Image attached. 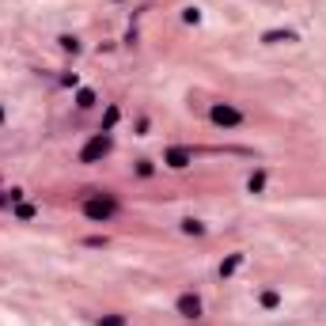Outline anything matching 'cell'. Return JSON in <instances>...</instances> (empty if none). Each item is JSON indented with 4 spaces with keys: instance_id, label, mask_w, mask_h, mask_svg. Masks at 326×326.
<instances>
[{
    "instance_id": "14",
    "label": "cell",
    "mask_w": 326,
    "mask_h": 326,
    "mask_svg": "<svg viewBox=\"0 0 326 326\" xmlns=\"http://www.w3.org/2000/svg\"><path fill=\"white\" fill-rule=\"evenodd\" d=\"M152 171H156V167H152V159H140V163H137V175H140V178H148Z\"/></svg>"
},
{
    "instance_id": "5",
    "label": "cell",
    "mask_w": 326,
    "mask_h": 326,
    "mask_svg": "<svg viewBox=\"0 0 326 326\" xmlns=\"http://www.w3.org/2000/svg\"><path fill=\"white\" fill-rule=\"evenodd\" d=\"M163 163H167V167H175V171H182V167H190V163H194V152H190V148H167Z\"/></svg>"
},
{
    "instance_id": "12",
    "label": "cell",
    "mask_w": 326,
    "mask_h": 326,
    "mask_svg": "<svg viewBox=\"0 0 326 326\" xmlns=\"http://www.w3.org/2000/svg\"><path fill=\"white\" fill-rule=\"evenodd\" d=\"M61 50H69V53H80V38H69V34H65V38H61Z\"/></svg>"
},
{
    "instance_id": "10",
    "label": "cell",
    "mask_w": 326,
    "mask_h": 326,
    "mask_svg": "<svg viewBox=\"0 0 326 326\" xmlns=\"http://www.w3.org/2000/svg\"><path fill=\"white\" fill-rule=\"evenodd\" d=\"M76 107H80V110L95 107V91H80V95H76Z\"/></svg>"
},
{
    "instance_id": "15",
    "label": "cell",
    "mask_w": 326,
    "mask_h": 326,
    "mask_svg": "<svg viewBox=\"0 0 326 326\" xmlns=\"http://www.w3.org/2000/svg\"><path fill=\"white\" fill-rule=\"evenodd\" d=\"M15 216H19V220H31V216H34V205H19Z\"/></svg>"
},
{
    "instance_id": "1",
    "label": "cell",
    "mask_w": 326,
    "mask_h": 326,
    "mask_svg": "<svg viewBox=\"0 0 326 326\" xmlns=\"http://www.w3.org/2000/svg\"><path fill=\"white\" fill-rule=\"evenodd\" d=\"M114 213H118V201H114L110 194H95V197L84 201V216L88 220H103V224H107Z\"/></svg>"
},
{
    "instance_id": "3",
    "label": "cell",
    "mask_w": 326,
    "mask_h": 326,
    "mask_svg": "<svg viewBox=\"0 0 326 326\" xmlns=\"http://www.w3.org/2000/svg\"><path fill=\"white\" fill-rule=\"evenodd\" d=\"M175 308H178V315H182L186 322H197L201 315H205V308H201V296H194V292H182Z\"/></svg>"
},
{
    "instance_id": "11",
    "label": "cell",
    "mask_w": 326,
    "mask_h": 326,
    "mask_svg": "<svg viewBox=\"0 0 326 326\" xmlns=\"http://www.w3.org/2000/svg\"><path fill=\"white\" fill-rule=\"evenodd\" d=\"M277 303H281V296H277L273 289H266V292H262V308H270V311H273Z\"/></svg>"
},
{
    "instance_id": "7",
    "label": "cell",
    "mask_w": 326,
    "mask_h": 326,
    "mask_svg": "<svg viewBox=\"0 0 326 326\" xmlns=\"http://www.w3.org/2000/svg\"><path fill=\"white\" fill-rule=\"evenodd\" d=\"M19 201H23V190H19V186L0 190V209H4V205H19Z\"/></svg>"
},
{
    "instance_id": "16",
    "label": "cell",
    "mask_w": 326,
    "mask_h": 326,
    "mask_svg": "<svg viewBox=\"0 0 326 326\" xmlns=\"http://www.w3.org/2000/svg\"><path fill=\"white\" fill-rule=\"evenodd\" d=\"M0 126H4V107H0Z\"/></svg>"
},
{
    "instance_id": "2",
    "label": "cell",
    "mask_w": 326,
    "mask_h": 326,
    "mask_svg": "<svg viewBox=\"0 0 326 326\" xmlns=\"http://www.w3.org/2000/svg\"><path fill=\"white\" fill-rule=\"evenodd\" d=\"M209 118H213V126H224V129L243 126V110L232 107V103H213V107H209Z\"/></svg>"
},
{
    "instance_id": "9",
    "label": "cell",
    "mask_w": 326,
    "mask_h": 326,
    "mask_svg": "<svg viewBox=\"0 0 326 326\" xmlns=\"http://www.w3.org/2000/svg\"><path fill=\"white\" fill-rule=\"evenodd\" d=\"M247 190H251V194H262V190H266V171H258V175H251V182H247Z\"/></svg>"
},
{
    "instance_id": "13",
    "label": "cell",
    "mask_w": 326,
    "mask_h": 326,
    "mask_svg": "<svg viewBox=\"0 0 326 326\" xmlns=\"http://www.w3.org/2000/svg\"><path fill=\"white\" fill-rule=\"evenodd\" d=\"M182 232H186V235H205V228H201L197 220H186V224H182Z\"/></svg>"
},
{
    "instance_id": "8",
    "label": "cell",
    "mask_w": 326,
    "mask_h": 326,
    "mask_svg": "<svg viewBox=\"0 0 326 326\" xmlns=\"http://www.w3.org/2000/svg\"><path fill=\"white\" fill-rule=\"evenodd\" d=\"M239 266H243V254H232V258H228L224 266H220V277H232V273L239 270Z\"/></svg>"
},
{
    "instance_id": "4",
    "label": "cell",
    "mask_w": 326,
    "mask_h": 326,
    "mask_svg": "<svg viewBox=\"0 0 326 326\" xmlns=\"http://www.w3.org/2000/svg\"><path fill=\"white\" fill-rule=\"evenodd\" d=\"M107 152H110V137H107V133H99V137H95L91 145L80 152V159H84V163H91L95 156H107Z\"/></svg>"
},
{
    "instance_id": "6",
    "label": "cell",
    "mask_w": 326,
    "mask_h": 326,
    "mask_svg": "<svg viewBox=\"0 0 326 326\" xmlns=\"http://www.w3.org/2000/svg\"><path fill=\"white\" fill-rule=\"evenodd\" d=\"M95 326H129V319H126L121 311H110V315H99Z\"/></svg>"
}]
</instances>
